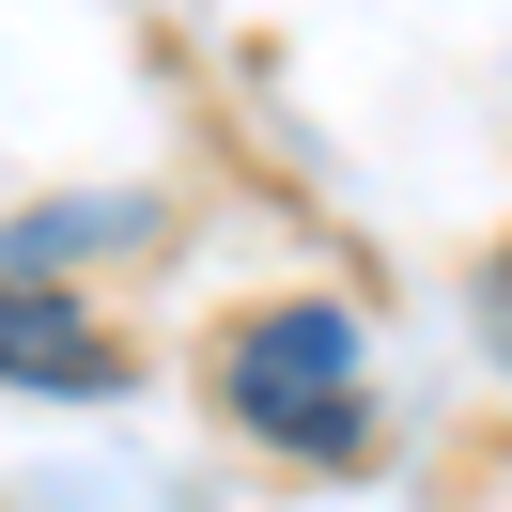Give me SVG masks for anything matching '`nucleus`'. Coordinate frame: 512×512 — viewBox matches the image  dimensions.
<instances>
[{
	"instance_id": "nucleus-1",
	"label": "nucleus",
	"mask_w": 512,
	"mask_h": 512,
	"mask_svg": "<svg viewBox=\"0 0 512 512\" xmlns=\"http://www.w3.org/2000/svg\"><path fill=\"white\" fill-rule=\"evenodd\" d=\"M233 419L342 466V450L373 435V404H357V326L342 311H264L249 342H233Z\"/></svg>"
},
{
	"instance_id": "nucleus-2",
	"label": "nucleus",
	"mask_w": 512,
	"mask_h": 512,
	"mask_svg": "<svg viewBox=\"0 0 512 512\" xmlns=\"http://www.w3.org/2000/svg\"><path fill=\"white\" fill-rule=\"evenodd\" d=\"M0 388H47V404H109L125 388V342L78 311L63 280H16L0 264Z\"/></svg>"
}]
</instances>
